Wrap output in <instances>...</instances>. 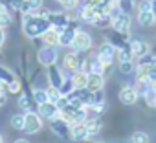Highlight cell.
Masks as SVG:
<instances>
[{
    "instance_id": "6da1fadb",
    "label": "cell",
    "mask_w": 156,
    "mask_h": 143,
    "mask_svg": "<svg viewBox=\"0 0 156 143\" xmlns=\"http://www.w3.org/2000/svg\"><path fill=\"white\" fill-rule=\"evenodd\" d=\"M50 28H51L50 20H48L44 15H39V13H35V11L26 13L24 22H22V30H24V33H26L30 39L42 37V35H44V31H46V30H50Z\"/></svg>"
},
{
    "instance_id": "7a4b0ae2",
    "label": "cell",
    "mask_w": 156,
    "mask_h": 143,
    "mask_svg": "<svg viewBox=\"0 0 156 143\" xmlns=\"http://www.w3.org/2000/svg\"><path fill=\"white\" fill-rule=\"evenodd\" d=\"M61 117L66 119L70 125H73V123H85L87 121V108L85 106H75V105L68 103L66 108L61 110Z\"/></svg>"
},
{
    "instance_id": "3957f363",
    "label": "cell",
    "mask_w": 156,
    "mask_h": 143,
    "mask_svg": "<svg viewBox=\"0 0 156 143\" xmlns=\"http://www.w3.org/2000/svg\"><path fill=\"white\" fill-rule=\"evenodd\" d=\"M136 75L140 81H147V83H154L156 81V66L147 64V62H140L138 70H136Z\"/></svg>"
},
{
    "instance_id": "277c9868",
    "label": "cell",
    "mask_w": 156,
    "mask_h": 143,
    "mask_svg": "<svg viewBox=\"0 0 156 143\" xmlns=\"http://www.w3.org/2000/svg\"><path fill=\"white\" fill-rule=\"evenodd\" d=\"M92 46V37L87 33V31H77L75 37H73V42H72V48L77 50V51H87L90 50Z\"/></svg>"
},
{
    "instance_id": "5b68a950",
    "label": "cell",
    "mask_w": 156,
    "mask_h": 143,
    "mask_svg": "<svg viewBox=\"0 0 156 143\" xmlns=\"http://www.w3.org/2000/svg\"><path fill=\"white\" fill-rule=\"evenodd\" d=\"M37 59H39V62L44 64V66L55 64V61H57V50H55V46H48V44H46V46L37 53Z\"/></svg>"
},
{
    "instance_id": "8992f818",
    "label": "cell",
    "mask_w": 156,
    "mask_h": 143,
    "mask_svg": "<svg viewBox=\"0 0 156 143\" xmlns=\"http://www.w3.org/2000/svg\"><path fill=\"white\" fill-rule=\"evenodd\" d=\"M24 117H26V123H24V132H28V134H35V132H39L41 128H42V121H41V117L35 114V112H26L24 114Z\"/></svg>"
},
{
    "instance_id": "52a82bcc",
    "label": "cell",
    "mask_w": 156,
    "mask_h": 143,
    "mask_svg": "<svg viewBox=\"0 0 156 143\" xmlns=\"http://www.w3.org/2000/svg\"><path fill=\"white\" fill-rule=\"evenodd\" d=\"M114 53H116V46H114L112 42H105V44L99 48L98 59H99L105 66H110L112 61H114Z\"/></svg>"
},
{
    "instance_id": "ba28073f",
    "label": "cell",
    "mask_w": 156,
    "mask_h": 143,
    "mask_svg": "<svg viewBox=\"0 0 156 143\" xmlns=\"http://www.w3.org/2000/svg\"><path fill=\"white\" fill-rule=\"evenodd\" d=\"M112 28H114V31L127 33L129 28H130V17H129V13L121 11L119 15H116V17L112 19Z\"/></svg>"
},
{
    "instance_id": "9c48e42d",
    "label": "cell",
    "mask_w": 156,
    "mask_h": 143,
    "mask_svg": "<svg viewBox=\"0 0 156 143\" xmlns=\"http://www.w3.org/2000/svg\"><path fill=\"white\" fill-rule=\"evenodd\" d=\"M70 136H72L75 141H85V139L90 138L85 123H73V125H70Z\"/></svg>"
},
{
    "instance_id": "30bf717a",
    "label": "cell",
    "mask_w": 156,
    "mask_h": 143,
    "mask_svg": "<svg viewBox=\"0 0 156 143\" xmlns=\"http://www.w3.org/2000/svg\"><path fill=\"white\" fill-rule=\"evenodd\" d=\"M46 19L50 20L51 28H55L59 33L68 26V19H66V15H62V13H48V15H46Z\"/></svg>"
},
{
    "instance_id": "8fae6325",
    "label": "cell",
    "mask_w": 156,
    "mask_h": 143,
    "mask_svg": "<svg viewBox=\"0 0 156 143\" xmlns=\"http://www.w3.org/2000/svg\"><path fill=\"white\" fill-rule=\"evenodd\" d=\"M103 74H96V72H90L88 74V81H87V90L88 92H96V90H103Z\"/></svg>"
},
{
    "instance_id": "7c38bea8",
    "label": "cell",
    "mask_w": 156,
    "mask_h": 143,
    "mask_svg": "<svg viewBox=\"0 0 156 143\" xmlns=\"http://www.w3.org/2000/svg\"><path fill=\"white\" fill-rule=\"evenodd\" d=\"M138 90L136 88H132V86H125V88H121V92H119V101L123 103V105H134L136 101H138Z\"/></svg>"
},
{
    "instance_id": "4fadbf2b",
    "label": "cell",
    "mask_w": 156,
    "mask_h": 143,
    "mask_svg": "<svg viewBox=\"0 0 156 143\" xmlns=\"http://www.w3.org/2000/svg\"><path fill=\"white\" fill-rule=\"evenodd\" d=\"M75 33H77V30H75L72 24H68V26L59 33V44H61V46H72Z\"/></svg>"
},
{
    "instance_id": "5bb4252c",
    "label": "cell",
    "mask_w": 156,
    "mask_h": 143,
    "mask_svg": "<svg viewBox=\"0 0 156 143\" xmlns=\"http://www.w3.org/2000/svg\"><path fill=\"white\" fill-rule=\"evenodd\" d=\"M48 75H50V85H51V86H57V88H61V86H62V83H64V77H62L61 70H59L55 64L48 66Z\"/></svg>"
},
{
    "instance_id": "9a60e30c",
    "label": "cell",
    "mask_w": 156,
    "mask_h": 143,
    "mask_svg": "<svg viewBox=\"0 0 156 143\" xmlns=\"http://www.w3.org/2000/svg\"><path fill=\"white\" fill-rule=\"evenodd\" d=\"M39 112H41V116H42V117H48V119H53L57 114H61V112H59V108H57V105H55V103H51V101H46V103L39 105Z\"/></svg>"
},
{
    "instance_id": "2e32d148",
    "label": "cell",
    "mask_w": 156,
    "mask_h": 143,
    "mask_svg": "<svg viewBox=\"0 0 156 143\" xmlns=\"http://www.w3.org/2000/svg\"><path fill=\"white\" fill-rule=\"evenodd\" d=\"M62 62H64V68H68V70H79V68H81L79 55H77L75 51L66 53V55H64V59H62Z\"/></svg>"
},
{
    "instance_id": "e0dca14e",
    "label": "cell",
    "mask_w": 156,
    "mask_h": 143,
    "mask_svg": "<svg viewBox=\"0 0 156 143\" xmlns=\"http://www.w3.org/2000/svg\"><path fill=\"white\" fill-rule=\"evenodd\" d=\"M99 15H101V13H99L96 8H92V6H83V9H81V19H83L85 22H90V24H94Z\"/></svg>"
},
{
    "instance_id": "ac0fdd59",
    "label": "cell",
    "mask_w": 156,
    "mask_h": 143,
    "mask_svg": "<svg viewBox=\"0 0 156 143\" xmlns=\"http://www.w3.org/2000/svg\"><path fill=\"white\" fill-rule=\"evenodd\" d=\"M73 85H75V88H79V90H83V88H87V81H88V72H85V70H75V74H73Z\"/></svg>"
},
{
    "instance_id": "d6986e66",
    "label": "cell",
    "mask_w": 156,
    "mask_h": 143,
    "mask_svg": "<svg viewBox=\"0 0 156 143\" xmlns=\"http://www.w3.org/2000/svg\"><path fill=\"white\" fill-rule=\"evenodd\" d=\"M42 40H44V44H48V46H57V44H59V31H57L55 28L46 30L44 35H42Z\"/></svg>"
},
{
    "instance_id": "ffe728a7",
    "label": "cell",
    "mask_w": 156,
    "mask_h": 143,
    "mask_svg": "<svg viewBox=\"0 0 156 143\" xmlns=\"http://www.w3.org/2000/svg\"><path fill=\"white\" fill-rule=\"evenodd\" d=\"M130 48H132V53L136 57H143L149 53V44L143 42V40H132L130 42Z\"/></svg>"
},
{
    "instance_id": "44dd1931",
    "label": "cell",
    "mask_w": 156,
    "mask_h": 143,
    "mask_svg": "<svg viewBox=\"0 0 156 143\" xmlns=\"http://www.w3.org/2000/svg\"><path fill=\"white\" fill-rule=\"evenodd\" d=\"M138 22H140L141 26H145V28L156 24V20H154V13H152V11H138Z\"/></svg>"
},
{
    "instance_id": "7402d4cb",
    "label": "cell",
    "mask_w": 156,
    "mask_h": 143,
    "mask_svg": "<svg viewBox=\"0 0 156 143\" xmlns=\"http://www.w3.org/2000/svg\"><path fill=\"white\" fill-rule=\"evenodd\" d=\"M85 125H87V130H88V136L90 138H96L99 134V130H101V121L96 119V117L94 119H87Z\"/></svg>"
},
{
    "instance_id": "603a6c76",
    "label": "cell",
    "mask_w": 156,
    "mask_h": 143,
    "mask_svg": "<svg viewBox=\"0 0 156 143\" xmlns=\"http://www.w3.org/2000/svg\"><path fill=\"white\" fill-rule=\"evenodd\" d=\"M68 125H70V123H68L66 119H62V117H61V119H55V117L51 119V127H53V130L59 132L61 136H66V132H68Z\"/></svg>"
},
{
    "instance_id": "cb8c5ba5",
    "label": "cell",
    "mask_w": 156,
    "mask_h": 143,
    "mask_svg": "<svg viewBox=\"0 0 156 143\" xmlns=\"http://www.w3.org/2000/svg\"><path fill=\"white\" fill-rule=\"evenodd\" d=\"M132 57H134V53H132L130 44L118 48V59H119V62H123V61H132Z\"/></svg>"
},
{
    "instance_id": "d4e9b609",
    "label": "cell",
    "mask_w": 156,
    "mask_h": 143,
    "mask_svg": "<svg viewBox=\"0 0 156 143\" xmlns=\"http://www.w3.org/2000/svg\"><path fill=\"white\" fill-rule=\"evenodd\" d=\"M24 123H26V117H24L22 114H15V116L11 117V127H13L15 130H24Z\"/></svg>"
},
{
    "instance_id": "484cf974",
    "label": "cell",
    "mask_w": 156,
    "mask_h": 143,
    "mask_svg": "<svg viewBox=\"0 0 156 143\" xmlns=\"http://www.w3.org/2000/svg\"><path fill=\"white\" fill-rule=\"evenodd\" d=\"M46 94H48V101H51V103H57V101H59V97L62 96V94H61V90H59L57 86H51V85H50V88L46 90Z\"/></svg>"
},
{
    "instance_id": "4316f807",
    "label": "cell",
    "mask_w": 156,
    "mask_h": 143,
    "mask_svg": "<svg viewBox=\"0 0 156 143\" xmlns=\"http://www.w3.org/2000/svg\"><path fill=\"white\" fill-rule=\"evenodd\" d=\"M59 90H61V94H62V96H68V94H72V92L75 90V85H73V79H66V81L62 83V86H61Z\"/></svg>"
},
{
    "instance_id": "83f0119b",
    "label": "cell",
    "mask_w": 156,
    "mask_h": 143,
    "mask_svg": "<svg viewBox=\"0 0 156 143\" xmlns=\"http://www.w3.org/2000/svg\"><path fill=\"white\" fill-rule=\"evenodd\" d=\"M33 101L37 103V105H42V103H46L48 101V94H46V90H35L33 92Z\"/></svg>"
},
{
    "instance_id": "f1b7e54d",
    "label": "cell",
    "mask_w": 156,
    "mask_h": 143,
    "mask_svg": "<svg viewBox=\"0 0 156 143\" xmlns=\"http://www.w3.org/2000/svg\"><path fill=\"white\" fill-rule=\"evenodd\" d=\"M151 88H152V83H147V81H140V79H138V86H136V90H138L140 96H145Z\"/></svg>"
},
{
    "instance_id": "f546056e",
    "label": "cell",
    "mask_w": 156,
    "mask_h": 143,
    "mask_svg": "<svg viewBox=\"0 0 156 143\" xmlns=\"http://www.w3.org/2000/svg\"><path fill=\"white\" fill-rule=\"evenodd\" d=\"M9 2H11L13 9H17V11H22L24 15L28 13V6H26V0H9Z\"/></svg>"
},
{
    "instance_id": "4dcf8cb0",
    "label": "cell",
    "mask_w": 156,
    "mask_h": 143,
    "mask_svg": "<svg viewBox=\"0 0 156 143\" xmlns=\"http://www.w3.org/2000/svg\"><path fill=\"white\" fill-rule=\"evenodd\" d=\"M0 81H6V83H13L15 81L13 74H11V72H8L4 66H0Z\"/></svg>"
},
{
    "instance_id": "1f68e13d",
    "label": "cell",
    "mask_w": 156,
    "mask_h": 143,
    "mask_svg": "<svg viewBox=\"0 0 156 143\" xmlns=\"http://www.w3.org/2000/svg\"><path fill=\"white\" fill-rule=\"evenodd\" d=\"M26 6H28V13L37 11L42 8V0H26Z\"/></svg>"
},
{
    "instance_id": "d6a6232c",
    "label": "cell",
    "mask_w": 156,
    "mask_h": 143,
    "mask_svg": "<svg viewBox=\"0 0 156 143\" xmlns=\"http://www.w3.org/2000/svg\"><path fill=\"white\" fill-rule=\"evenodd\" d=\"M132 143H149V136L145 132H134L132 134Z\"/></svg>"
},
{
    "instance_id": "836d02e7",
    "label": "cell",
    "mask_w": 156,
    "mask_h": 143,
    "mask_svg": "<svg viewBox=\"0 0 156 143\" xmlns=\"http://www.w3.org/2000/svg\"><path fill=\"white\" fill-rule=\"evenodd\" d=\"M132 70H134L132 61H123V62H119V72H121V74H130Z\"/></svg>"
},
{
    "instance_id": "e575fe53",
    "label": "cell",
    "mask_w": 156,
    "mask_h": 143,
    "mask_svg": "<svg viewBox=\"0 0 156 143\" xmlns=\"http://www.w3.org/2000/svg\"><path fill=\"white\" fill-rule=\"evenodd\" d=\"M19 105L22 106V110H28V112H30V110L33 108V105L30 103V99H28V96H24V94H22V96L19 97Z\"/></svg>"
},
{
    "instance_id": "d590c367",
    "label": "cell",
    "mask_w": 156,
    "mask_h": 143,
    "mask_svg": "<svg viewBox=\"0 0 156 143\" xmlns=\"http://www.w3.org/2000/svg\"><path fill=\"white\" fill-rule=\"evenodd\" d=\"M138 11H152V0H141L138 4Z\"/></svg>"
},
{
    "instance_id": "8d00e7d4",
    "label": "cell",
    "mask_w": 156,
    "mask_h": 143,
    "mask_svg": "<svg viewBox=\"0 0 156 143\" xmlns=\"http://www.w3.org/2000/svg\"><path fill=\"white\" fill-rule=\"evenodd\" d=\"M145 101H147V105H151V106H154V101H156V92H154V88H151L145 96Z\"/></svg>"
},
{
    "instance_id": "74e56055",
    "label": "cell",
    "mask_w": 156,
    "mask_h": 143,
    "mask_svg": "<svg viewBox=\"0 0 156 143\" xmlns=\"http://www.w3.org/2000/svg\"><path fill=\"white\" fill-rule=\"evenodd\" d=\"M57 2H59L62 8H66V9H72V8L77 6V0H57Z\"/></svg>"
},
{
    "instance_id": "f35d334b",
    "label": "cell",
    "mask_w": 156,
    "mask_h": 143,
    "mask_svg": "<svg viewBox=\"0 0 156 143\" xmlns=\"http://www.w3.org/2000/svg\"><path fill=\"white\" fill-rule=\"evenodd\" d=\"M9 22H11V19H9V15L4 11L2 15H0V28H6V26H9Z\"/></svg>"
},
{
    "instance_id": "ab89813d",
    "label": "cell",
    "mask_w": 156,
    "mask_h": 143,
    "mask_svg": "<svg viewBox=\"0 0 156 143\" xmlns=\"http://www.w3.org/2000/svg\"><path fill=\"white\" fill-rule=\"evenodd\" d=\"M19 90H20V85H19L17 81L9 83V92H13V94H15V92H19Z\"/></svg>"
},
{
    "instance_id": "60d3db41",
    "label": "cell",
    "mask_w": 156,
    "mask_h": 143,
    "mask_svg": "<svg viewBox=\"0 0 156 143\" xmlns=\"http://www.w3.org/2000/svg\"><path fill=\"white\" fill-rule=\"evenodd\" d=\"M4 40H6V33H4V28H0V46L4 44Z\"/></svg>"
},
{
    "instance_id": "b9f144b4",
    "label": "cell",
    "mask_w": 156,
    "mask_h": 143,
    "mask_svg": "<svg viewBox=\"0 0 156 143\" xmlns=\"http://www.w3.org/2000/svg\"><path fill=\"white\" fill-rule=\"evenodd\" d=\"M6 103V94H2V92H0V106H2Z\"/></svg>"
},
{
    "instance_id": "7bdbcfd3",
    "label": "cell",
    "mask_w": 156,
    "mask_h": 143,
    "mask_svg": "<svg viewBox=\"0 0 156 143\" xmlns=\"http://www.w3.org/2000/svg\"><path fill=\"white\" fill-rule=\"evenodd\" d=\"M152 13H154V20H156V0H152Z\"/></svg>"
},
{
    "instance_id": "ee69618b",
    "label": "cell",
    "mask_w": 156,
    "mask_h": 143,
    "mask_svg": "<svg viewBox=\"0 0 156 143\" xmlns=\"http://www.w3.org/2000/svg\"><path fill=\"white\" fill-rule=\"evenodd\" d=\"M15 143H30V141H28V139H17Z\"/></svg>"
},
{
    "instance_id": "f6af8a7d",
    "label": "cell",
    "mask_w": 156,
    "mask_h": 143,
    "mask_svg": "<svg viewBox=\"0 0 156 143\" xmlns=\"http://www.w3.org/2000/svg\"><path fill=\"white\" fill-rule=\"evenodd\" d=\"M4 11H6V9H4V8H2V6H0V15H2V13H4Z\"/></svg>"
},
{
    "instance_id": "bcb514c9",
    "label": "cell",
    "mask_w": 156,
    "mask_h": 143,
    "mask_svg": "<svg viewBox=\"0 0 156 143\" xmlns=\"http://www.w3.org/2000/svg\"><path fill=\"white\" fill-rule=\"evenodd\" d=\"M152 88H154V92H156V81H154V83H152Z\"/></svg>"
},
{
    "instance_id": "7dc6e473",
    "label": "cell",
    "mask_w": 156,
    "mask_h": 143,
    "mask_svg": "<svg viewBox=\"0 0 156 143\" xmlns=\"http://www.w3.org/2000/svg\"><path fill=\"white\" fill-rule=\"evenodd\" d=\"M0 143H2V134H0Z\"/></svg>"
},
{
    "instance_id": "c3c4849f",
    "label": "cell",
    "mask_w": 156,
    "mask_h": 143,
    "mask_svg": "<svg viewBox=\"0 0 156 143\" xmlns=\"http://www.w3.org/2000/svg\"><path fill=\"white\" fill-rule=\"evenodd\" d=\"M154 106H156V101H154Z\"/></svg>"
},
{
    "instance_id": "681fc988",
    "label": "cell",
    "mask_w": 156,
    "mask_h": 143,
    "mask_svg": "<svg viewBox=\"0 0 156 143\" xmlns=\"http://www.w3.org/2000/svg\"><path fill=\"white\" fill-rule=\"evenodd\" d=\"M118 2H121V0H118Z\"/></svg>"
}]
</instances>
